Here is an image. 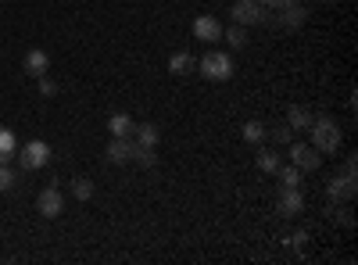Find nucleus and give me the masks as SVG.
<instances>
[{"label":"nucleus","instance_id":"nucleus-6","mask_svg":"<svg viewBox=\"0 0 358 265\" xmlns=\"http://www.w3.org/2000/svg\"><path fill=\"white\" fill-rule=\"evenodd\" d=\"M229 18H233L236 25H262V22H265V8L258 4V0H233Z\"/></svg>","mask_w":358,"mask_h":265},{"label":"nucleus","instance_id":"nucleus-13","mask_svg":"<svg viewBox=\"0 0 358 265\" xmlns=\"http://www.w3.org/2000/svg\"><path fill=\"white\" fill-rule=\"evenodd\" d=\"M312 122H315V111H312V108H305V104H294V108L287 111V126H290L294 133L308 129Z\"/></svg>","mask_w":358,"mask_h":265},{"label":"nucleus","instance_id":"nucleus-14","mask_svg":"<svg viewBox=\"0 0 358 265\" xmlns=\"http://www.w3.org/2000/svg\"><path fill=\"white\" fill-rule=\"evenodd\" d=\"M158 140H162V129H158L155 122H136V126H133V143H140V147H158Z\"/></svg>","mask_w":358,"mask_h":265},{"label":"nucleus","instance_id":"nucleus-10","mask_svg":"<svg viewBox=\"0 0 358 265\" xmlns=\"http://www.w3.org/2000/svg\"><path fill=\"white\" fill-rule=\"evenodd\" d=\"M104 158H108L111 165H126V162L133 158V136H115V140L108 143Z\"/></svg>","mask_w":358,"mask_h":265},{"label":"nucleus","instance_id":"nucleus-12","mask_svg":"<svg viewBox=\"0 0 358 265\" xmlns=\"http://www.w3.org/2000/svg\"><path fill=\"white\" fill-rule=\"evenodd\" d=\"M326 197H330L334 204H341V201H351V197H355V180H348L344 172H341V176H334V180L326 183Z\"/></svg>","mask_w":358,"mask_h":265},{"label":"nucleus","instance_id":"nucleus-26","mask_svg":"<svg viewBox=\"0 0 358 265\" xmlns=\"http://www.w3.org/2000/svg\"><path fill=\"white\" fill-rule=\"evenodd\" d=\"M308 241V229H297V233H290V237H283V244H290V248H301Z\"/></svg>","mask_w":358,"mask_h":265},{"label":"nucleus","instance_id":"nucleus-8","mask_svg":"<svg viewBox=\"0 0 358 265\" xmlns=\"http://www.w3.org/2000/svg\"><path fill=\"white\" fill-rule=\"evenodd\" d=\"M276 11H280V25L283 29H301L308 22V8L301 4V0H283Z\"/></svg>","mask_w":358,"mask_h":265},{"label":"nucleus","instance_id":"nucleus-18","mask_svg":"<svg viewBox=\"0 0 358 265\" xmlns=\"http://www.w3.org/2000/svg\"><path fill=\"white\" fill-rule=\"evenodd\" d=\"M280 165H283V155H280V151H273V147H262V151H258V169H262V172L276 176Z\"/></svg>","mask_w":358,"mask_h":265},{"label":"nucleus","instance_id":"nucleus-9","mask_svg":"<svg viewBox=\"0 0 358 265\" xmlns=\"http://www.w3.org/2000/svg\"><path fill=\"white\" fill-rule=\"evenodd\" d=\"M194 40H201V43H219V40H222V22H219L215 15L194 18Z\"/></svg>","mask_w":358,"mask_h":265},{"label":"nucleus","instance_id":"nucleus-30","mask_svg":"<svg viewBox=\"0 0 358 265\" xmlns=\"http://www.w3.org/2000/svg\"><path fill=\"white\" fill-rule=\"evenodd\" d=\"M322 4H337V0H322Z\"/></svg>","mask_w":358,"mask_h":265},{"label":"nucleus","instance_id":"nucleus-11","mask_svg":"<svg viewBox=\"0 0 358 265\" xmlns=\"http://www.w3.org/2000/svg\"><path fill=\"white\" fill-rule=\"evenodd\" d=\"M22 69H25V76H33V79H40V76H47L50 72V54L47 50H29L25 54V62H22Z\"/></svg>","mask_w":358,"mask_h":265},{"label":"nucleus","instance_id":"nucleus-2","mask_svg":"<svg viewBox=\"0 0 358 265\" xmlns=\"http://www.w3.org/2000/svg\"><path fill=\"white\" fill-rule=\"evenodd\" d=\"M197 72L208 79V83H229L236 65H233V57L226 50H208L204 57H197Z\"/></svg>","mask_w":358,"mask_h":265},{"label":"nucleus","instance_id":"nucleus-25","mask_svg":"<svg viewBox=\"0 0 358 265\" xmlns=\"http://www.w3.org/2000/svg\"><path fill=\"white\" fill-rule=\"evenodd\" d=\"M15 180H18L15 169H11L8 162H0V190H11V187H15Z\"/></svg>","mask_w":358,"mask_h":265},{"label":"nucleus","instance_id":"nucleus-17","mask_svg":"<svg viewBox=\"0 0 358 265\" xmlns=\"http://www.w3.org/2000/svg\"><path fill=\"white\" fill-rule=\"evenodd\" d=\"M133 119L126 111H115V115H108V129H111V136H133Z\"/></svg>","mask_w":358,"mask_h":265},{"label":"nucleus","instance_id":"nucleus-23","mask_svg":"<svg viewBox=\"0 0 358 265\" xmlns=\"http://www.w3.org/2000/svg\"><path fill=\"white\" fill-rule=\"evenodd\" d=\"M72 197L76 201H90V197H94V183H90V180H72Z\"/></svg>","mask_w":358,"mask_h":265},{"label":"nucleus","instance_id":"nucleus-28","mask_svg":"<svg viewBox=\"0 0 358 265\" xmlns=\"http://www.w3.org/2000/svg\"><path fill=\"white\" fill-rule=\"evenodd\" d=\"M40 94H43V97H54V94H57V83L47 79V76H40Z\"/></svg>","mask_w":358,"mask_h":265},{"label":"nucleus","instance_id":"nucleus-19","mask_svg":"<svg viewBox=\"0 0 358 265\" xmlns=\"http://www.w3.org/2000/svg\"><path fill=\"white\" fill-rule=\"evenodd\" d=\"M222 40H226V47H233V50H241V47H248V25H229V29H222Z\"/></svg>","mask_w":358,"mask_h":265},{"label":"nucleus","instance_id":"nucleus-3","mask_svg":"<svg viewBox=\"0 0 358 265\" xmlns=\"http://www.w3.org/2000/svg\"><path fill=\"white\" fill-rule=\"evenodd\" d=\"M15 158L22 162L25 172H36V169L50 165V143H43V140H29V143H22V151H18Z\"/></svg>","mask_w":358,"mask_h":265},{"label":"nucleus","instance_id":"nucleus-5","mask_svg":"<svg viewBox=\"0 0 358 265\" xmlns=\"http://www.w3.org/2000/svg\"><path fill=\"white\" fill-rule=\"evenodd\" d=\"M287 147H290V165H297L301 172H315V169L322 165V155L315 151L312 143H297V140H290Z\"/></svg>","mask_w":358,"mask_h":265},{"label":"nucleus","instance_id":"nucleus-20","mask_svg":"<svg viewBox=\"0 0 358 265\" xmlns=\"http://www.w3.org/2000/svg\"><path fill=\"white\" fill-rule=\"evenodd\" d=\"M241 136H244L248 143H255V147H258V143H265V136H268V126H265V122H255V119H251V122H244Z\"/></svg>","mask_w":358,"mask_h":265},{"label":"nucleus","instance_id":"nucleus-29","mask_svg":"<svg viewBox=\"0 0 358 265\" xmlns=\"http://www.w3.org/2000/svg\"><path fill=\"white\" fill-rule=\"evenodd\" d=\"M258 4H262V8H268V11H276V8L283 4V0H258Z\"/></svg>","mask_w":358,"mask_h":265},{"label":"nucleus","instance_id":"nucleus-16","mask_svg":"<svg viewBox=\"0 0 358 265\" xmlns=\"http://www.w3.org/2000/svg\"><path fill=\"white\" fill-rule=\"evenodd\" d=\"M15 155H18V136H15V129H8V126H0V162H15Z\"/></svg>","mask_w":358,"mask_h":265},{"label":"nucleus","instance_id":"nucleus-4","mask_svg":"<svg viewBox=\"0 0 358 265\" xmlns=\"http://www.w3.org/2000/svg\"><path fill=\"white\" fill-rule=\"evenodd\" d=\"M305 212V194L301 187H283L280 197H276V215L280 219H297Z\"/></svg>","mask_w":358,"mask_h":265},{"label":"nucleus","instance_id":"nucleus-24","mask_svg":"<svg viewBox=\"0 0 358 265\" xmlns=\"http://www.w3.org/2000/svg\"><path fill=\"white\" fill-rule=\"evenodd\" d=\"M268 136H273L276 143H283V147H287V143L294 140V129H290L287 122H280V126H273V129H268Z\"/></svg>","mask_w":358,"mask_h":265},{"label":"nucleus","instance_id":"nucleus-15","mask_svg":"<svg viewBox=\"0 0 358 265\" xmlns=\"http://www.w3.org/2000/svg\"><path fill=\"white\" fill-rule=\"evenodd\" d=\"M197 69V57L190 54V50H176L172 57H169V72L172 76H190Z\"/></svg>","mask_w":358,"mask_h":265},{"label":"nucleus","instance_id":"nucleus-1","mask_svg":"<svg viewBox=\"0 0 358 265\" xmlns=\"http://www.w3.org/2000/svg\"><path fill=\"white\" fill-rule=\"evenodd\" d=\"M308 133H312V147L319 155H337L341 143H344V133H341V126L330 119V115H315V122L308 126Z\"/></svg>","mask_w":358,"mask_h":265},{"label":"nucleus","instance_id":"nucleus-22","mask_svg":"<svg viewBox=\"0 0 358 265\" xmlns=\"http://www.w3.org/2000/svg\"><path fill=\"white\" fill-rule=\"evenodd\" d=\"M276 176H280V183H283V187H301V176H305V172L297 169V165H280Z\"/></svg>","mask_w":358,"mask_h":265},{"label":"nucleus","instance_id":"nucleus-7","mask_svg":"<svg viewBox=\"0 0 358 265\" xmlns=\"http://www.w3.org/2000/svg\"><path fill=\"white\" fill-rule=\"evenodd\" d=\"M36 212H40L43 219H57V215H62V212H65L62 190H57V187H43L40 197H36Z\"/></svg>","mask_w":358,"mask_h":265},{"label":"nucleus","instance_id":"nucleus-21","mask_svg":"<svg viewBox=\"0 0 358 265\" xmlns=\"http://www.w3.org/2000/svg\"><path fill=\"white\" fill-rule=\"evenodd\" d=\"M129 162H136L140 169H155L158 165V155H155V147H140V143H133V158Z\"/></svg>","mask_w":358,"mask_h":265},{"label":"nucleus","instance_id":"nucleus-27","mask_svg":"<svg viewBox=\"0 0 358 265\" xmlns=\"http://www.w3.org/2000/svg\"><path fill=\"white\" fill-rule=\"evenodd\" d=\"M341 172L348 176V180H355V176H358V158H355V155H348V158H344V169H341Z\"/></svg>","mask_w":358,"mask_h":265}]
</instances>
